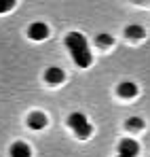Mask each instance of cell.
Wrapping results in <instances>:
<instances>
[{"label": "cell", "instance_id": "cell-1", "mask_svg": "<svg viewBox=\"0 0 150 157\" xmlns=\"http://www.w3.org/2000/svg\"><path fill=\"white\" fill-rule=\"evenodd\" d=\"M66 47L70 49V55H72V59L76 62V66L87 68L91 64V51H89L87 38L80 32H70L66 36Z\"/></svg>", "mask_w": 150, "mask_h": 157}, {"label": "cell", "instance_id": "cell-2", "mask_svg": "<svg viewBox=\"0 0 150 157\" xmlns=\"http://www.w3.org/2000/svg\"><path fill=\"white\" fill-rule=\"evenodd\" d=\"M68 125L76 132L78 138H87V136L91 134V123L87 121V117H85L82 113H72V115L68 117Z\"/></svg>", "mask_w": 150, "mask_h": 157}, {"label": "cell", "instance_id": "cell-3", "mask_svg": "<svg viewBox=\"0 0 150 157\" xmlns=\"http://www.w3.org/2000/svg\"><path fill=\"white\" fill-rule=\"evenodd\" d=\"M140 153V144L133 138H125L119 144V157H135Z\"/></svg>", "mask_w": 150, "mask_h": 157}, {"label": "cell", "instance_id": "cell-4", "mask_svg": "<svg viewBox=\"0 0 150 157\" xmlns=\"http://www.w3.org/2000/svg\"><path fill=\"white\" fill-rule=\"evenodd\" d=\"M27 36H30L32 40H45V38L49 36V28H47V24L36 21V24H32V26L27 28Z\"/></svg>", "mask_w": 150, "mask_h": 157}, {"label": "cell", "instance_id": "cell-5", "mask_svg": "<svg viewBox=\"0 0 150 157\" xmlns=\"http://www.w3.org/2000/svg\"><path fill=\"white\" fill-rule=\"evenodd\" d=\"M64 77H66V75H64V70H61V68H57V66H51V68H47V72H45V81L51 83V85L61 83Z\"/></svg>", "mask_w": 150, "mask_h": 157}, {"label": "cell", "instance_id": "cell-6", "mask_svg": "<svg viewBox=\"0 0 150 157\" xmlns=\"http://www.w3.org/2000/svg\"><path fill=\"white\" fill-rule=\"evenodd\" d=\"M27 125H30L32 130H42V128L47 125V117L36 110V113H32V115L27 117Z\"/></svg>", "mask_w": 150, "mask_h": 157}, {"label": "cell", "instance_id": "cell-7", "mask_svg": "<svg viewBox=\"0 0 150 157\" xmlns=\"http://www.w3.org/2000/svg\"><path fill=\"white\" fill-rule=\"evenodd\" d=\"M137 94V87H135V83H131V81H125V83H121L119 85V96H123V98H133Z\"/></svg>", "mask_w": 150, "mask_h": 157}, {"label": "cell", "instance_id": "cell-8", "mask_svg": "<svg viewBox=\"0 0 150 157\" xmlns=\"http://www.w3.org/2000/svg\"><path fill=\"white\" fill-rule=\"evenodd\" d=\"M30 155H32V151L25 142H15L11 147V157H30Z\"/></svg>", "mask_w": 150, "mask_h": 157}, {"label": "cell", "instance_id": "cell-9", "mask_svg": "<svg viewBox=\"0 0 150 157\" xmlns=\"http://www.w3.org/2000/svg\"><path fill=\"white\" fill-rule=\"evenodd\" d=\"M125 34L129 36V38H131V36H133V38H142V36H144V28L142 26H127Z\"/></svg>", "mask_w": 150, "mask_h": 157}, {"label": "cell", "instance_id": "cell-10", "mask_svg": "<svg viewBox=\"0 0 150 157\" xmlns=\"http://www.w3.org/2000/svg\"><path fill=\"white\" fill-rule=\"evenodd\" d=\"M125 128L127 130H140V128H144V121L137 119V117H131V119L125 123Z\"/></svg>", "mask_w": 150, "mask_h": 157}, {"label": "cell", "instance_id": "cell-11", "mask_svg": "<svg viewBox=\"0 0 150 157\" xmlns=\"http://www.w3.org/2000/svg\"><path fill=\"white\" fill-rule=\"evenodd\" d=\"M97 45H104V47L112 45V36H110V34H100V36H97Z\"/></svg>", "mask_w": 150, "mask_h": 157}, {"label": "cell", "instance_id": "cell-12", "mask_svg": "<svg viewBox=\"0 0 150 157\" xmlns=\"http://www.w3.org/2000/svg\"><path fill=\"white\" fill-rule=\"evenodd\" d=\"M13 6H15V0H0V13H4Z\"/></svg>", "mask_w": 150, "mask_h": 157}]
</instances>
